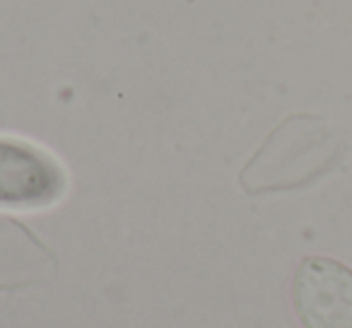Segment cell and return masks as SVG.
Wrapping results in <instances>:
<instances>
[{
	"instance_id": "7a4b0ae2",
	"label": "cell",
	"mask_w": 352,
	"mask_h": 328,
	"mask_svg": "<svg viewBox=\"0 0 352 328\" xmlns=\"http://www.w3.org/2000/svg\"><path fill=\"white\" fill-rule=\"evenodd\" d=\"M292 309L302 328H352V268L307 256L292 278Z\"/></svg>"
},
{
	"instance_id": "6da1fadb",
	"label": "cell",
	"mask_w": 352,
	"mask_h": 328,
	"mask_svg": "<svg viewBox=\"0 0 352 328\" xmlns=\"http://www.w3.org/2000/svg\"><path fill=\"white\" fill-rule=\"evenodd\" d=\"M60 162L34 142L0 135V210H46L65 196Z\"/></svg>"
}]
</instances>
